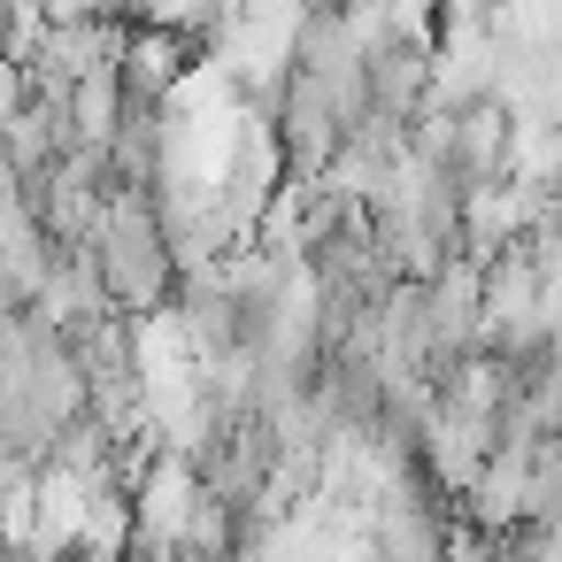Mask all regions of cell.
<instances>
[{"instance_id": "cell-1", "label": "cell", "mask_w": 562, "mask_h": 562, "mask_svg": "<svg viewBox=\"0 0 562 562\" xmlns=\"http://www.w3.org/2000/svg\"><path fill=\"white\" fill-rule=\"evenodd\" d=\"M93 270H101V293H109L116 316H155V308H170V293H178V255H170V232H162V216H155V193L109 186L101 232H93Z\"/></svg>"}]
</instances>
